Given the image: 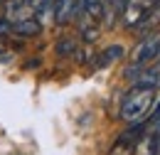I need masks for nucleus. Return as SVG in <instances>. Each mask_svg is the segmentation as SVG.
Here are the masks:
<instances>
[{
  "label": "nucleus",
  "mask_w": 160,
  "mask_h": 155,
  "mask_svg": "<svg viewBox=\"0 0 160 155\" xmlns=\"http://www.w3.org/2000/svg\"><path fill=\"white\" fill-rule=\"evenodd\" d=\"M32 2V10H35V18L37 22H47L49 18H54V0H30Z\"/></svg>",
  "instance_id": "obj_10"
},
{
  "label": "nucleus",
  "mask_w": 160,
  "mask_h": 155,
  "mask_svg": "<svg viewBox=\"0 0 160 155\" xmlns=\"http://www.w3.org/2000/svg\"><path fill=\"white\" fill-rule=\"evenodd\" d=\"M158 52H160V32H155V35H148L138 44V49L133 52V64L143 67L145 62H153V57H158Z\"/></svg>",
  "instance_id": "obj_7"
},
{
  "label": "nucleus",
  "mask_w": 160,
  "mask_h": 155,
  "mask_svg": "<svg viewBox=\"0 0 160 155\" xmlns=\"http://www.w3.org/2000/svg\"><path fill=\"white\" fill-rule=\"evenodd\" d=\"M10 32H12V25H10L5 18H0V37H8Z\"/></svg>",
  "instance_id": "obj_13"
},
{
  "label": "nucleus",
  "mask_w": 160,
  "mask_h": 155,
  "mask_svg": "<svg viewBox=\"0 0 160 155\" xmlns=\"http://www.w3.org/2000/svg\"><path fill=\"white\" fill-rule=\"evenodd\" d=\"M158 59H160V52H158Z\"/></svg>",
  "instance_id": "obj_15"
},
{
  "label": "nucleus",
  "mask_w": 160,
  "mask_h": 155,
  "mask_svg": "<svg viewBox=\"0 0 160 155\" xmlns=\"http://www.w3.org/2000/svg\"><path fill=\"white\" fill-rule=\"evenodd\" d=\"M126 77L133 79V84L138 89H158L160 86V67H140V64H131Z\"/></svg>",
  "instance_id": "obj_5"
},
{
  "label": "nucleus",
  "mask_w": 160,
  "mask_h": 155,
  "mask_svg": "<svg viewBox=\"0 0 160 155\" xmlns=\"http://www.w3.org/2000/svg\"><path fill=\"white\" fill-rule=\"evenodd\" d=\"M77 8H79V0H54V22L57 25H67L69 20L77 18Z\"/></svg>",
  "instance_id": "obj_8"
},
{
  "label": "nucleus",
  "mask_w": 160,
  "mask_h": 155,
  "mask_svg": "<svg viewBox=\"0 0 160 155\" xmlns=\"http://www.w3.org/2000/svg\"><path fill=\"white\" fill-rule=\"evenodd\" d=\"M160 8V0H128L123 8V25L128 30H136L153 18V12Z\"/></svg>",
  "instance_id": "obj_3"
},
{
  "label": "nucleus",
  "mask_w": 160,
  "mask_h": 155,
  "mask_svg": "<svg viewBox=\"0 0 160 155\" xmlns=\"http://www.w3.org/2000/svg\"><path fill=\"white\" fill-rule=\"evenodd\" d=\"M57 52H59V54H74V52H77V44H74L72 39H59Z\"/></svg>",
  "instance_id": "obj_11"
},
{
  "label": "nucleus",
  "mask_w": 160,
  "mask_h": 155,
  "mask_svg": "<svg viewBox=\"0 0 160 155\" xmlns=\"http://www.w3.org/2000/svg\"><path fill=\"white\" fill-rule=\"evenodd\" d=\"M143 133H145V126H143V123H131V126L113 140L108 155H133V153H136V148L140 145Z\"/></svg>",
  "instance_id": "obj_4"
},
{
  "label": "nucleus",
  "mask_w": 160,
  "mask_h": 155,
  "mask_svg": "<svg viewBox=\"0 0 160 155\" xmlns=\"http://www.w3.org/2000/svg\"><path fill=\"white\" fill-rule=\"evenodd\" d=\"M8 49H12V47H10V42H8L5 37H0V54H2V52H8Z\"/></svg>",
  "instance_id": "obj_14"
},
{
  "label": "nucleus",
  "mask_w": 160,
  "mask_h": 155,
  "mask_svg": "<svg viewBox=\"0 0 160 155\" xmlns=\"http://www.w3.org/2000/svg\"><path fill=\"white\" fill-rule=\"evenodd\" d=\"M123 57V47L121 44H113V47H106L103 52L99 54V59L94 62V69H103V67H108V64H113V62H118Z\"/></svg>",
  "instance_id": "obj_9"
},
{
  "label": "nucleus",
  "mask_w": 160,
  "mask_h": 155,
  "mask_svg": "<svg viewBox=\"0 0 160 155\" xmlns=\"http://www.w3.org/2000/svg\"><path fill=\"white\" fill-rule=\"evenodd\" d=\"M153 101H155V91L153 89H138V86H133L126 94L123 103H121V118L128 121V123H140V118L153 108Z\"/></svg>",
  "instance_id": "obj_2"
},
{
  "label": "nucleus",
  "mask_w": 160,
  "mask_h": 155,
  "mask_svg": "<svg viewBox=\"0 0 160 155\" xmlns=\"http://www.w3.org/2000/svg\"><path fill=\"white\" fill-rule=\"evenodd\" d=\"M5 20L15 27V25H22V22H30V20H37V18H35V10H32L30 0H8Z\"/></svg>",
  "instance_id": "obj_6"
},
{
  "label": "nucleus",
  "mask_w": 160,
  "mask_h": 155,
  "mask_svg": "<svg viewBox=\"0 0 160 155\" xmlns=\"http://www.w3.org/2000/svg\"><path fill=\"white\" fill-rule=\"evenodd\" d=\"M126 2H128V0H108V5H106V10H111V12H113V20H116V15H118V12H123V8H126Z\"/></svg>",
  "instance_id": "obj_12"
},
{
  "label": "nucleus",
  "mask_w": 160,
  "mask_h": 155,
  "mask_svg": "<svg viewBox=\"0 0 160 155\" xmlns=\"http://www.w3.org/2000/svg\"><path fill=\"white\" fill-rule=\"evenodd\" d=\"M77 22H79V32L86 42H94L99 37L101 22L106 20V2L103 0H79L77 8Z\"/></svg>",
  "instance_id": "obj_1"
}]
</instances>
